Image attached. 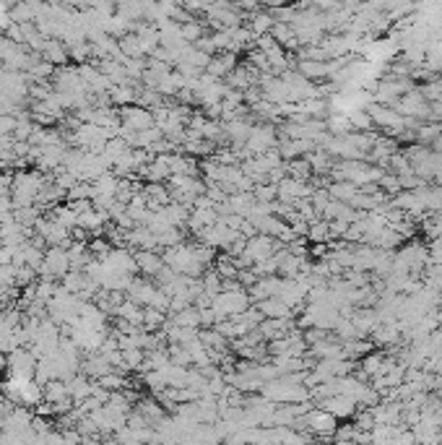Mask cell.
Wrapping results in <instances>:
<instances>
[{
    "instance_id": "cell-1",
    "label": "cell",
    "mask_w": 442,
    "mask_h": 445,
    "mask_svg": "<svg viewBox=\"0 0 442 445\" xmlns=\"http://www.w3.org/2000/svg\"><path fill=\"white\" fill-rule=\"evenodd\" d=\"M304 427L315 430L317 435H333L338 430L336 417L330 411H307V420H304Z\"/></svg>"
},
{
    "instance_id": "cell-2",
    "label": "cell",
    "mask_w": 442,
    "mask_h": 445,
    "mask_svg": "<svg viewBox=\"0 0 442 445\" xmlns=\"http://www.w3.org/2000/svg\"><path fill=\"white\" fill-rule=\"evenodd\" d=\"M437 183H440V187H442V172H437Z\"/></svg>"
}]
</instances>
